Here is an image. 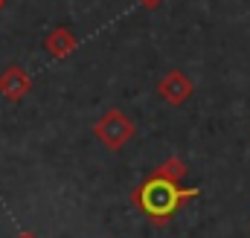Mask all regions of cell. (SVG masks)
I'll list each match as a JSON object with an SVG mask.
<instances>
[{
    "instance_id": "9c48e42d",
    "label": "cell",
    "mask_w": 250,
    "mask_h": 238,
    "mask_svg": "<svg viewBox=\"0 0 250 238\" xmlns=\"http://www.w3.org/2000/svg\"><path fill=\"white\" fill-rule=\"evenodd\" d=\"M3 3H6V0H0V9H3Z\"/></svg>"
},
{
    "instance_id": "ba28073f",
    "label": "cell",
    "mask_w": 250,
    "mask_h": 238,
    "mask_svg": "<svg viewBox=\"0 0 250 238\" xmlns=\"http://www.w3.org/2000/svg\"><path fill=\"white\" fill-rule=\"evenodd\" d=\"M15 238H38V236H32V233H21V236H15Z\"/></svg>"
},
{
    "instance_id": "5b68a950",
    "label": "cell",
    "mask_w": 250,
    "mask_h": 238,
    "mask_svg": "<svg viewBox=\"0 0 250 238\" xmlns=\"http://www.w3.org/2000/svg\"><path fill=\"white\" fill-rule=\"evenodd\" d=\"M76 47H79V38H76L73 29H67V26L50 29V35L44 38V50H47L50 59H67Z\"/></svg>"
},
{
    "instance_id": "277c9868",
    "label": "cell",
    "mask_w": 250,
    "mask_h": 238,
    "mask_svg": "<svg viewBox=\"0 0 250 238\" xmlns=\"http://www.w3.org/2000/svg\"><path fill=\"white\" fill-rule=\"evenodd\" d=\"M29 90H32V79H29V73H26L21 64L3 67V73H0V96H3V99L21 102Z\"/></svg>"
},
{
    "instance_id": "7a4b0ae2",
    "label": "cell",
    "mask_w": 250,
    "mask_h": 238,
    "mask_svg": "<svg viewBox=\"0 0 250 238\" xmlns=\"http://www.w3.org/2000/svg\"><path fill=\"white\" fill-rule=\"evenodd\" d=\"M93 134H96V139H99L105 148L123 151L125 145L131 142V137L137 134V128H134V122L128 119V114H123L120 108H111V111H105L102 117L96 119Z\"/></svg>"
},
{
    "instance_id": "6da1fadb",
    "label": "cell",
    "mask_w": 250,
    "mask_h": 238,
    "mask_svg": "<svg viewBox=\"0 0 250 238\" xmlns=\"http://www.w3.org/2000/svg\"><path fill=\"white\" fill-rule=\"evenodd\" d=\"M201 189H181L175 180H166L160 175H151L143 186L134 189V203L154 221V224H166L175 218V212L181 209V203L189 198H198Z\"/></svg>"
},
{
    "instance_id": "52a82bcc",
    "label": "cell",
    "mask_w": 250,
    "mask_h": 238,
    "mask_svg": "<svg viewBox=\"0 0 250 238\" xmlns=\"http://www.w3.org/2000/svg\"><path fill=\"white\" fill-rule=\"evenodd\" d=\"M137 3H140V6H146V9H157L163 0H137Z\"/></svg>"
},
{
    "instance_id": "8992f818",
    "label": "cell",
    "mask_w": 250,
    "mask_h": 238,
    "mask_svg": "<svg viewBox=\"0 0 250 238\" xmlns=\"http://www.w3.org/2000/svg\"><path fill=\"white\" fill-rule=\"evenodd\" d=\"M154 175H160V178H166V180H175V183H181V180L187 178V163H184V160H178V157H166Z\"/></svg>"
},
{
    "instance_id": "3957f363",
    "label": "cell",
    "mask_w": 250,
    "mask_h": 238,
    "mask_svg": "<svg viewBox=\"0 0 250 238\" xmlns=\"http://www.w3.org/2000/svg\"><path fill=\"white\" fill-rule=\"evenodd\" d=\"M192 93H195V84H192V79H189L187 73H181V70H169L160 81H157V96L163 99V102H169V105H184L192 99Z\"/></svg>"
}]
</instances>
